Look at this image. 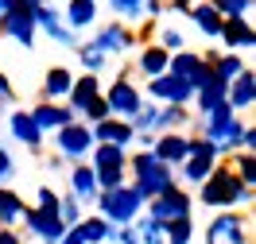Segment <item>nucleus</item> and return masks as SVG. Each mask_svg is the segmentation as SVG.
<instances>
[{
	"mask_svg": "<svg viewBox=\"0 0 256 244\" xmlns=\"http://www.w3.org/2000/svg\"><path fill=\"white\" fill-rule=\"evenodd\" d=\"M128 182L136 186V194L144 198V202H152V198L167 194L171 186H178L175 179V167H167V163H160L152 151H128Z\"/></svg>",
	"mask_w": 256,
	"mask_h": 244,
	"instance_id": "obj_1",
	"label": "nucleus"
},
{
	"mask_svg": "<svg viewBox=\"0 0 256 244\" xmlns=\"http://www.w3.org/2000/svg\"><path fill=\"white\" fill-rule=\"evenodd\" d=\"M194 202H198V206H206L210 213L244 210V206L252 202V190H248V186H240L237 175H233L225 163H218V167H214V175L198 186V198H194Z\"/></svg>",
	"mask_w": 256,
	"mask_h": 244,
	"instance_id": "obj_2",
	"label": "nucleus"
},
{
	"mask_svg": "<svg viewBox=\"0 0 256 244\" xmlns=\"http://www.w3.org/2000/svg\"><path fill=\"white\" fill-rule=\"evenodd\" d=\"M244 128H248V124H244L229 105H218L214 113L198 116V132H194V136H202V140L214 147L218 159H229V155L240 147V132Z\"/></svg>",
	"mask_w": 256,
	"mask_h": 244,
	"instance_id": "obj_3",
	"label": "nucleus"
},
{
	"mask_svg": "<svg viewBox=\"0 0 256 244\" xmlns=\"http://www.w3.org/2000/svg\"><path fill=\"white\" fill-rule=\"evenodd\" d=\"M94 206H97V217H105L112 229H120V225H132V221L144 213L148 202L136 194L132 182H124V186H116V190H101V194L94 198Z\"/></svg>",
	"mask_w": 256,
	"mask_h": 244,
	"instance_id": "obj_4",
	"label": "nucleus"
},
{
	"mask_svg": "<svg viewBox=\"0 0 256 244\" xmlns=\"http://www.w3.org/2000/svg\"><path fill=\"white\" fill-rule=\"evenodd\" d=\"M190 120H194L190 109H178V105H152V101H144V109L132 116V132H136V136H163V132L190 128Z\"/></svg>",
	"mask_w": 256,
	"mask_h": 244,
	"instance_id": "obj_5",
	"label": "nucleus"
},
{
	"mask_svg": "<svg viewBox=\"0 0 256 244\" xmlns=\"http://www.w3.org/2000/svg\"><path fill=\"white\" fill-rule=\"evenodd\" d=\"M218 163H222V159L214 155V147H210L202 136H186V159L175 167L178 186H182V190H190V186L198 190V186L214 175V167H218Z\"/></svg>",
	"mask_w": 256,
	"mask_h": 244,
	"instance_id": "obj_6",
	"label": "nucleus"
},
{
	"mask_svg": "<svg viewBox=\"0 0 256 244\" xmlns=\"http://www.w3.org/2000/svg\"><path fill=\"white\" fill-rule=\"evenodd\" d=\"M202 244H252V221L244 210H222L202 229Z\"/></svg>",
	"mask_w": 256,
	"mask_h": 244,
	"instance_id": "obj_7",
	"label": "nucleus"
},
{
	"mask_svg": "<svg viewBox=\"0 0 256 244\" xmlns=\"http://www.w3.org/2000/svg\"><path fill=\"white\" fill-rule=\"evenodd\" d=\"M101 101L109 105V116H116V120H128L132 124V116L144 109V93H140V85L128 78V66L116 74V78L101 89Z\"/></svg>",
	"mask_w": 256,
	"mask_h": 244,
	"instance_id": "obj_8",
	"label": "nucleus"
},
{
	"mask_svg": "<svg viewBox=\"0 0 256 244\" xmlns=\"http://www.w3.org/2000/svg\"><path fill=\"white\" fill-rule=\"evenodd\" d=\"M144 217H152L160 229H167V225H175V221H186V217H194V198H190V190L171 186L167 194L152 198V202L144 206Z\"/></svg>",
	"mask_w": 256,
	"mask_h": 244,
	"instance_id": "obj_9",
	"label": "nucleus"
},
{
	"mask_svg": "<svg viewBox=\"0 0 256 244\" xmlns=\"http://www.w3.org/2000/svg\"><path fill=\"white\" fill-rule=\"evenodd\" d=\"M54 151L58 159H70V163H86L90 151H94V136H90V124L82 120H70L66 128L54 132Z\"/></svg>",
	"mask_w": 256,
	"mask_h": 244,
	"instance_id": "obj_10",
	"label": "nucleus"
},
{
	"mask_svg": "<svg viewBox=\"0 0 256 244\" xmlns=\"http://www.w3.org/2000/svg\"><path fill=\"white\" fill-rule=\"evenodd\" d=\"M140 93H144V101H152V105H178V109H190V101H194L190 85H186L182 78H175V74L152 78Z\"/></svg>",
	"mask_w": 256,
	"mask_h": 244,
	"instance_id": "obj_11",
	"label": "nucleus"
},
{
	"mask_svg": "<svg viewBox=\"0 0 256 244\" xmlns=\"http://www.w3.org/2000/svg\"><path fill=\"white\" fill-rule=\"evenodd\" d=\"M90 47L101 50L105 58H112V54H128V50L140 47V43H136V31H132V27L116 23V19H105V23H97V31H94V39H90Z\"/></svg>",
	"mask_w": 256,
	"mask_h": 244,
	"instance_id": "obj_12",
	"label": "nucleus"
},
{
	"mask_svg": "<svg viewBox=\"0 0 256 244\" xmlns=\"http://www.w3.org/2000/svg\"><path fill=\"white\" fill-rule=\"evenodd\" d=\"M32 23H35V31H43L50 39V43H58V47H70V50H78V35L70 31L62 23V16L50 8V4H43V8H35L32 12Z\"/></svg>",
	"mask_w": 256,
	"mask_h": 244,
	"instance_id": "obj_13",
	"label": "nucleus"
},
{
	"mask_svg": "<svg viewBox=\"0 0 256 244\" xmlns=\"http://www.w3.org/2000/svg\"><path fill=\"white\" fill-rule=\"evenodd\" d=\"M0 35L20 43L24 50H35V23H32V12L28 8H12L0 16Z\"/></svg>",
	"mask_w": 256,
	"mask_h": 244,
	"instance_id": "obj_14",
	"label": "nucleus"
},
{
	"mask_svg": "<svg viewBox=\"0 0 256 244\" xmlns=\"http://www.w3.org/2000/svg\"><path fill=\"white\" fill-rule=\"evenodd\" d=\"M20 225L28 229V233H32L39 244H58V241H62V233H66V225L58 221V217L39 213V210H32V206L24 210V221H20Z\"/></svg>",
	"mask_w": 256,
	"mask_h": 244,
	"instance_id": "obj_15",
	"label": "nucleus"
},
{
	"mask_svg": "<svg viewBox=\"0 0 256 244\" xmlns=\"http://www.w3.org/2000/svg\"><path fill=\"white\" fill-rule=\"evenodd\" d=\"M28 116H32V124L43 136H54L58 128H66L70 120H74V113L66 109V105H50V101H35L32 109H28Z\"/></svg>",
	"mask_w": 256,
	"mask_h": 244,
	"instance_id": "obj_16",
	"label": "nucleus"
},
{
	"mask_svg": "<svg viewBox=\"0 0 256 244\" xmlns=\"http://www.w3.org/2000/svg\"><path fill=\"white\" fill-rule=\"evenodd\" d=\"M218 39L229 47V54H240V50L256 47V27L248 16H233V19H222V35Z\"/></svg>",
	"mask_w": 256,
	"mask_h": 244,
	"instance_id": "obj_17",
	"label": "nucleus"
},
{
	"mask_svg": "<svg viewBox=\"0 0 256 244\" xmlns=\"http://www.w3.org/2000/svg\"><path fill=\"white\" fill-rule=\"evenodd\" d=\"M97 97H101V78H94V74H74V85H70V93H66V109L78 120Z\"/></svg>",
	"mask_w": 256,
	"mask_h": 244,
	"instance_id": "obj_18",
	"label": "nucleus"
},
{
	"mask_svg": "<svg viewBox=\"0 0 256 244\" xmlns=\"http://www.w3.org/2000/svg\"><path fill=\"white\" fill-rule=\"evenodd\" d=\"M74 85V70L70 66H50L43 81H39V101H50V105H66V93Z\"/></svg>",
	"mask_w": 256,
	"mask_h": 244,
	"instance_id": "obj_19",
	"label": "nucleus"
},
{
	"mask_svg": "<svg viewBox=\"0 0 256 244\" xmlns=\"http://www.w3.org/2000/svg\"><path fill=\"white\" fill-rule=\"evenodd\" d=\"M90 136H94V144H112V147H124V151H132V144H136L132 124H128V120H116V116H109V120L94 124V128H90Z\"/></svg>",
	"mask_w": 256,
	"mask_h": 244,
	"instance_id": "obj_20",
	"label": "nucleus"
},
{
	"mask_svg": "<svg viewBox=\"0 0 256 244\" xmlns=\"http://www.w3.org/2000/svg\"><path fill=\"white\" fill-rule=\"evenodd\" d=\"M225 105L233 109V113H244V109H252L256 105V74L252 70H244L240 78H233L229 81V93H225Z\"/></svg>",
	"mask_w": 256,
	"mask_h": 244,
	"instance_id": "obj_21",
	"label": "nucleus"
},
{
	"mask_svg": "<svg viewBox=\"0 0 256 244\" xmlns=\"http://www.w3.org/2000/svg\"><path fill=\"white\" fill-rule=\"evenodd\" d=\"M152 155L160 163H167V167H178L186 159V132H163V136H156Z\"/></svg>",
	"mask_w": 256,
	"mask_h": 244,
	"instance_id": "obj_22",
	"label": "nucleus"
},
{
	"mask_svg": "<svg viewBox=\"0 0 256 244\" xmlns=\"http://www.w3.org/2000/svg\"><path fill=\"white\" fill-rule=\"evenodd\" d=\"M8 132H12V140H20L24 147H32V151H39V147L47 144V136L32 124V116H28V109H16V113H8Z\"/></svg>",
	"mask_w": 256,
	"mask_h": 244,
	"instance_id": "obj_23",
	"label": "nucleus"
},
{
	"mask_svg": "<svg viewBox=\"0 0 256 244\" xmlns=\"http://www.w3.org/2000/svg\"><path fill=\"white\" fill-rule=\"evenodd\" d=\"M58 16H62V23L70 31L78 35L86 27H94L101 12H97V0H66V12H58Z\"/></svg>",
	"mask_w": 256,
	"mask_h": 244,
	"instance_id": "obj_24",
	"label": "nucleus"
},
{
	"mask_svg": "<svg viewBox=\"0 0 256 244\" xmlns=\"http://www.w3.org/2000/svg\"><path fill=\"white\" fill-rule=\"evenodd\" d=\"M70 198H78L82 206H94L97 179H94V167H90V163H74V167H70Z\"/></svg>",
	"mask_w": 256,
	"mask_h": 244,
	"instance_id": "obj_25",
	"label": "nucleus"
},
{
	"mask_svg": "<svg viewBox=\"0 0 256 244\" xmlns=\"http://www.w3.org/2000/svg\"><path fill=\"white\" fill-rule=\"evenodd\" d=\"M167 62H171V54H167L163 47H156V43H144L140 54H136V70H140L148 81L163 78V74H167Z\"/></svg>",
	"mask_w": 256,
	"mask_h": 244,
	"instance_id": "obj_26",
	"label": "nucleus"
},
{
	"mask_svg": "<svg viewBox=\"0 0 256 244\" xmlns=\"http://www.w3.org/2000/svg\"><path fill=\"white\" fill-rule=\"evenodd\" d=\"M24 210L28 202L12 190V186H0V229H16L24 221Z\"/></svg>",
	"mask_w": 256,
	"mask_h": 244,
	"instance_id": "obj_27",
	"label": "nucleus"
},
{
	"mask_svg": "<svg viewBox=\"0 0 256 244\" xmlns=\"http://www.w3.org/2000/svg\"><path fill=\"white\" fill-rule=\"evenodd\" d=\"M190 23H194L202 35H206V39H218V35H222V16L214 12V4H210V0L190 4Z\"/></svg>",
	"mask_w": 256,
	"mask_h": 244,
	"instance_id": "obj_28",
	"label": "nucleus"
},
{
	"mask_svg": "<svg viewBox=\"0 0 256 244\" xmlns=\"http://www.w3.org/2000/svg\"><path fill=\"white\" fill-rule=\"evenodd\" d=\"M74 229H78L82 244H105V241L112 237V225L105 221V217H97V213H86Z\"/></svg>",
	"mask_w": 256,
	"mask_h": 244,
	"instance_id": "obj_29",
	"label": "nucleus"
},
{
	"mask_svg": "<svg viewBox=\"0 0 256 244\" xmlns=\"http://www.w3.org/2000/svg\"><path fill=\"white\" fill-rule=\"evenodd\" d=\"M210 70H214V78H218V81H225V85H229L233 78H240V74L248 70V62H244L240 54H229V50L222 54V50H218V58L210 62Z\"/></svg>",
	"mask_w": 256,
	"mask_h": 244,
	"instance_id": "obj_30",
	"label": "nucleus"
},
{
	"mask_svg": "<svg viewBox=\"0 0 256 244\" xmlns=\"http://www.w3.org/2000/svg\"><path fill=\"white\" fill-rule=\"evenodd\" d=\"M124 163H128V151H124V147L94 144V151H90V167H94V171H109V167H124Z\"/></svg>",
	"mask_w": 256,
	"mask_h": 244,
	"instance_id": "obj_31",
	"label": "nucleus"
},
{
	"mask_svg": "<svg viewBox=\"0 0 256 244\" xmlns=\"http://www.w3.org/2000/svg\"><path fill=\"white\" fill-rule=\"evenodd\" d=\"M109 8H112V19L132 27V31L144 23V0H109Z\"/></svg>",
	"mask_w": 256,
	"mask_h": 244,
	"instance_id": "obj_32",
	"label": "nucleus"
},
{
	"mask_svg": "<svg viewBox=\"0 0 256 244\" xmlns=\"http://www.w3.org/2000/svg\"><path fill=\"white\" fill-rule=\"evenodd\" d=\"M225 167H229V171L237 175L240 186H248V190L256 186V155H252V151H233Z\"/></svg>",
	"mask_w": 256,
	"mask_h": 244,
	"instance_id": "obj_33",
	"label": "nucleus"
},
{
	"mask_svg": "<svg viewBox=\"0 0 256 244\" xmlns=\"http://www.w3.org/2000/svg\"><path fill=\"white\" fill-rule=\"evenodd\" d=\"M194 237H198L194 217H186V221H175V225L163 229V244H194Z\"/></svg>",
	"mask_w": 256,
	"mask_h": 244,
	"instance_id": "obj_34",
	"label": "nucleus"
},
{
	"mask_svg": "<svg viewBox=\"0 0 256 244\" xmlns=\"http://www.w3.org/2000/svg\"><path fill=\"white\" fill-rule=\"evenodd\" d=\"M156 47H163L167 54H178V50H186V35L178 31V27H156V39H152Z\"/></svg>",
	"mask_w": 256,
	"mask_h": 244,
	"instance_id": "obj_35",
	"label": "nucleus"
},
{
	"mask_svg": "<svg viewBox=\"0 0 256 244\" xmlns=\"http://www.w3.org/2000/svg\"><path fill=\"white\" fill-rule=\"evenodd\" d=\"M78 62H82V70H86V74L101 78V70H105V62H109V58H105L101 50H94L90 43H78Z\"/></svg>",
	"mask_w": 256,
	"mask_h": 244,
	"instance_id": "obj_36",
	"label": "nucleus"
},
{
	"mask_svg": "<svg viewBox=\"0 0 256 244\" xmlns=\"http://www.w3.org/2000/svg\"><path fill=\"white\" fill-rule=\"evenodd\" d=\"M82 217H86V206H82L78 198H70V194H66V198H58V221H62L66 229H74V225L82 221Z\"/></svg>",
	"mask_w": 256,
	"mask_h": 244,
	"instance_id": "obj_37",
	"label": "nucleus"
},
{
	"mask_svg": "<svg viewBox=\"0 0 256 244\" xmlns=\"http://www.w3.org/2000/svg\"><path fill=\"white\" fill-rule=\"evenodd\" d=\"M214 4V12L222 19H233V16H248L256 8V0H210Z\"/></svg>",
	"mask_w": 256,
	"mask_h": 244,
	"instance_id": "obj_38",
	"label": "nucleus"
},
{
	"mask_svg": "<svg viewBox=\"0 0 256 244\" xmlns=\"http://www.w3.org/2000/svg\"><path fill=\"white\" fill-rule=\"evenodd\" d=\"M132 229H136V241H140V244H163V229L156 225L152 217H144V213L132 221Z\"/></svg>",
	"mask_w": 256,
	"mask_h": 244,
	"instance_id": "obj_39",
	"label": "nucleus"
},
{
	"mask_svg": "<svg viewBox=\"0 0 256 244\" xmlns=\"http://www.w3.org/2000/svg\"><path fill=\"white\" fill-rule=\"evenodd\" d=\"M94 179H97V194H101V190H116V186H124L128 171H124V167H109V171H94Z\"/></svg>",
	"mask_w": 256,
	"mask_h": 244,
	"instance_id": "obj_40",
	"label": "nucleus"
},
{
	"mask_svg": "<svg viewBox=\"0 0 256 244\" xmlns=\"http://www.w3.org/2000/svg\"><path fill=\"white\" fill-rule=\"evenodd\" d=\"M32 210L50 213V217H58V194H54L50 186H39V190H35V206H32Z\"/></svg>",
	"mask_w": 256,
	"mask_h": 244,
	"instance_id": "obj_41",
	"label": "nucleus"
},
{
	"mask_svg": "<svg viewBox=\"0 0 256 244\" xmlns=\"http://www.w3.org/2000/svg\"><path fill=\"white\" fill-rule=\"evenodd\" d=\"M12 175H16V159H12V151H4V147H0V186H8Z\"/></svg>",
	"mask_w": 256,
	"mask_h": 244,
	"instance_id": "obj_42",
	"label": "nucleus"
},
{
	"mask_svg": "<svg viewBox=\"0 0 256 244\" xmlns=\"http://www.w3.org/2000/svg\"><path fill=\"white\" fill-rule=\"evenodd\" d=\"M112 244H140L136 241V229L132 225H120V229H112V237H109Z\"/></svg>",
	"mask_w": 256,
	"mask_h": 244,
	"instance_id": "obj_43",
	"label": "nucleus"
},
{
	"mask_svg": "<svg viewBox=\"0 0 256 244\" xmlns=\"http://www.w3.org/2000/svg\"><path fill=\"white\" fill-rule=\"evenodd\" d=\"M163 12H175V16H190V0H163Z\"/></svg>",
	"mask_w": 256,
	"mask_h": 244,
	"instance_id": "obj_44",
	"label": "nucleus"
},
{
	"mask_svg": "<svg viewBox=\"0 0 256 244\" xmlns=\"http://www.w3.org/2000/svg\"><path fill=\"white\" fill-rule=\"evenodd\" d=\"M0 101H4V105H12V101H16V89H12V81H8L4 70H0Z\"/></svg>",
	"mask_w": 256,
	"mask_h": 244,
	"instance_id": "obj_45",
	"label": "nucleus"
},
{
	"mask_svg": "<svg viewBox=\"0 0 256 244\" xmlns=\"http://www.w3.org/2000/svg\"><path fill=\"white\" fill-rule=\"evenodd\" d=\"M160 16H163V0H144V19H152V23H156Z\"/></svg>",
	"mask_w": 256,
	"mask_h": 244,
	"instance_id": "obj_46",
	"label": "nucleus"
},
{
	"mask_svg": "<svg viewBox=\"0 0 256 244\" xmlns=\"http://www.w3.org/2000/svg\"><path fill=\"white\" fill-rule=\"evenodd\" d=\"M0 244H24V237L16 229H0Z\"/></svg>",
	"mask_w": 256,
	"mask_h": 244,
	"instance_id": "obj_47",
	"label": "nucleus"
},
{
	"mask_svg": "<svg viewBox=\"0 0 256 244\" xmlns=\"http://www.w3.org/2000/svg\"><path fill=\"white\" fill-rule=\"evenodd\" d=\"M58 244H82L78 229H66V233H62V241H58Z\"/></svg>",
	"mask_w": 256,
	"mask_h": 244,
	"instance_id": "obj_48",
	"label": "nucleus"
},
{
	"mask_svg": "<svg viewBox=\"0 0 256 244\" xmlns=\"http://www.w3.org/2000/svg\"><path fill=\"white\" fill-rule=\"evenodd\" d=\"M20 4H24V8H28V12H35V8H43V4H47V0H20Z\"/></svg>",
	"mask_w": 256,
	"mask_h": 244,
	"instance_id": "obj_49",
	"label": "nucleus"
},
{
	"mask_svg": "<svg viewBox=\"0 0 256 244\" xmlns=\"http://www.w3.org/2000/svg\"><path fill=\"white\" fill-rule=\"evenodd\" d=\"M0 16H4V0H0Z\"/></svg>",
	"mask_w": 256,
	"mask_h": 244,
	"instance_id": "obj_50",
	"label": "nucleus"
},
{
	"mask_svg": "<svg viewBox=\"0 0 256 244\" xmlns=\"http://www.w3.org/2000/svg\"><path fill=\"white\" fill-rule=\"evenodd\" d=\"M190 4H198V0H190Z\"/></svg>",
	"mask_w": 256,
	"mask_h": 244,
	"instance_id": "obj_51",
	"label": "nucleus"
}]
</instances>
